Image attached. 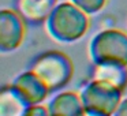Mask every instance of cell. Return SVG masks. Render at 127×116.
Returning a JSON list of instances; mask_svg holds the SVG:
<instances>
[{
  "label": "cell",
  "instance_id": "6",
  "mask_svg": "<svg viewBox=\"0 0 127 116\" xmlns=\"http://www.w3.org/2000/svg\"><path fill=\"white\" fill-rule=\"evenodd\" d=\"M11 85L18 90L23 101L28 104V107L44 102V100L51 93V90L42 82V79L32 70L19 74L12 81Z\"/></svg>",
  "mask_w": 127,
  "mask_h": 116
},
{
  "label": "cell",
  "instance_id": "8",
  "mask_svg": "<svg viewBox=\"0 0 127 116\" xmlns=\"http://www.w3.org/2000/svg\"><path fill=\"white\" fill-rule=\"evenodd\" d=\"M58 0H17V10L26 21L41 23L48 19Z\"/></svg>",
  "mask_w": 127,
  "mask_h": 116
},
{
  "label": "cell",
  "instance_id": "13",
  "mask_svg": "<svg viewBox=\"0 0 127 116\" xmlns=\"http://www.w3.org/2000/svg\"><path fill=\"white\" fill-rule=\"evenodd\" d=\"M115 115H127V98H123Z\"/></svg>",
  "mask_w": 127,
  "mask_h": 116
},
{
  "label": "cell",
  "instance_id": "5",
  "mask_svg": "<svg viewBox=\"0 0 127 116\" xmlns=\"http://www.w3.org/2000/svg\"><path fill=\"white\" fill-rule=\"evenodd\" d=\"M25 18L18 10L3 8L0 11V49L11 52L22 45L25 40Z\"/></svg>",
  "mask_w": 127,
  "mask_h": 116
},
{
  "label": "cell",
  "instance_id": "12",
  "mask_svg": "<svg viewBox=\"0 0 127 116\" xmlns=\"http://www.w3.org/2000/svg\"><path fill=\"white\" fill-rule=\"evenodd\" d=\"M23 115H26V116H48V115H51V112H49V107L48 105H42V102H40V104L29 105Z\"/></svg>",
  "mask_w": 127,
  "mask_h": 116
},
{
  "label": "cell",
  "instance_id": "2",
  "mask_svg": "<svg viewBox=\"0 0 127 116\" xmlns=\"http://www.w3.org/2000/svg\"><path fill=\"white\" fill-rule=\"evenodd\" d=\"M85 115H115L123 100V89L101 79L89 81L81 90Z\"/></svg>",
  "mask_w": 127,
  "mask_h": 116
},
{
  "label": "cell",
  "instance_id": "11",
  "mask_svg": "<svg viewBox=\"0 0 127 116\" xmlns=\"http://www.w3.org/2000/svg\"><path fill=\"white\" fill-rule=\"evenodd\" d=\"M71 1L90 15V14H97V12L101 11L105 7L108 0H71Z\"/></svg>",
  "mask_w": 127,
  "mask_h": 116
},
{
  "label": "cell",
  "instance_id": "1",
  "mask_svg": "<svg viewBox=\"0 0 127 116\" xmlns=\"http://www.w3.org/2000/svg\"><path fill=\"white\" fill-rule=\"evenodd\" d=\"M47 31L52 38L60 42H74L82 38L90 26L89 14L75 3L62 1L45 21Z\"/></svg>",
  "mask_w": 127,
  "mask_h": 116
},
{
  "label": "cell",
  "instance_id": "10",
  "mask_svg": "<svg viewBox=\"0 0 127 116\" xmlns=\"http://www.w3.org/2000/svg\"><path fill=\"white\" fill-rule=\"evenodd\" d=\"M28 104L12 85L4 86L0 91V116H21L25 113Z\"/></svg>",
  "mask_w": 127,
  "mask_h": 116
},
{
  "label": "cell",
  "instance_id": "9",
  "mask_svg": "<svg viewBox=\"0 0 127 116\" xmlns=\"http://www.w3.org/2000/svg\"><path fill=\"white\" fill-rule=\"evenodd\" d=\"M92 78L109 82L124 89L127 86V64L120 63H97L94 64Z\"/></svg>",
  "mask_w": 127,
  "mask_h": 116
},
{
  "label": "cell",
  "instance_id": "7",
  "mask_svg": "<svg viewBox=\"0 0 127 116\" xmlns=\"http://www.w3.org/2000/svg\"><path fill=\"white\" fill-rule=\"evenodd\" d=\"M48 107H49L51 115H85L82 97H81V93H77V91H62L51 100Z\"/></svg>",
  "mask_w": 127,
  "mask_h": 116
},
{
  "label": "cell",
  "instance_id": "4",
  "mask_svg": "<svg viewBox=\"0 0 127 116\" xmlns=\"http://www.w3.org/2000/svg\"><path fill=\"white\" fill-rule=\"evenodd\" d=\"M88 51L94 64H127V33L119 29H105L90 40Z\"/></svg>",
  "mask_w": 127,
  "mask_h": 116
},
{
  "label": "cell",
  "instance_id": "3",
  "mask_svg": "<svg viewBox=\"0 0 127 116\" xmlns=\"http://www.w3.org/2000/svg\"><path fill=\"white\" fill-rule=\"evenodd\" d=\"M51 91L64 87L74 74L72 60L60 51H48L34 59L30 67Z\"/></svg>",
  "mask_w": 127,
  "mask_h": 116
}]
</instances>
